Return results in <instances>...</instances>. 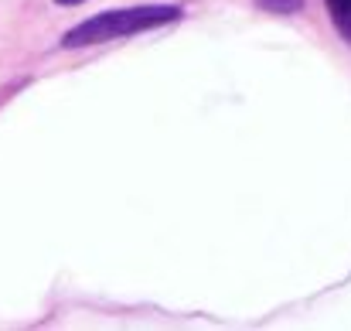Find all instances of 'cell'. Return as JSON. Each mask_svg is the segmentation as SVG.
Masks as SVG:
<instances>
[{
	"label": "cell",
	"mask_w": 351,
	"mask_h": 331,
	"mask_svg": "<svg viewBox=\"0 0 351 331\" xmlns=\"http://www.w3.org/2000/svg\"><path fill=\"white\" fill-rule=\"evenodd\" d=\"M184 10L174 3H154V7H123V10H103L82 24H75L72 31H65L62 48H86V45H103L113 38H126V34H140L160 24L178 21Z\"/></svg>",
	"instance_id": "obj_1"
},
{
	"label": "cell",
	"mask_w": 351,
	"mask_h": 331,
	"mask_svg": "<svg viewBox=\"0 0 351 331\" xmlns=\"http://www.w3.org/2000/svg\"><path fill=\"white\" fill-rule=\"evenodd\" d=\"M328 10H331V21L338 27V34L351 41V0H328Z\"/></svg>",
	"instance_id": "obj_2"
},
{
	"label": "cell",
	"mask_w": 351,
	"mask_h": 331,
	"mask_svg": "<svg viewBox=\"0 0 351 331\" xmlns=\"http://www.w3.org/2000/svg\"><path fill=\"white\" fill-rule=\"evenodd\" d=\"M256 7H263L269 14H297L304 7V0H256Z\"/></svg>",
	"instance_id": "obj_3"
},
{
	"label": "cell",
	"mask_w": 351,
	"mask_h": 331,
	"mask_svg": "<svg viewBox=\"0 0 351 331\" xmlns=\"http://www.w3.org/2000/svg\"><path fill=\"white\" fill-rule=\"evenodd\" d=\"M55 3H65V7H72V3H82V0H55Z\"/></svg>",
	"instance_id": "obj_4"
}]
</instances>
